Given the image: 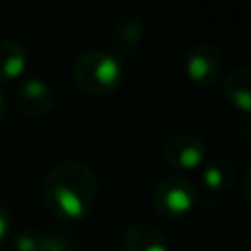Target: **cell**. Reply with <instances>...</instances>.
Here are the masks:
<instances>
[{"instance_id": "9c48e42d", "label": "cell", "mask_w": 251, "mask_h": 251, "mask_svg": "<svg viewBox=\"0 0 251 251\" xmlns=\"http://www.w3.org/2000/svg\"><path fill=\"white\" fill-rule=\"evenodd\" d=\"M224 94L231 106L247 114L251 110V71L249 67L241 65L233 69L227 78L224 80Z\"/></svg>"}, {"instance_id": "8fae6325", "label": "cell", "mask_w": 251, "mask_h": 251, "mask_svg": "<svg viewBox=\"0 0 251 251\" xmlns=\"http://www.w3.org/2000/svg\"><path fill=\"white\" fill-rule=\"evenodd\" d=\"M202 184L212 190V192H224L231 186L233 178H235V165L233 161L226 159V157H218L212 161H206L202 165V173H200Z\"/></svg>"}, {"instance_id": "7c38bea8", "label": "cell", "mask_w": 251, "mask_h": 251, "mask_svg": "<svg viewBox=\"0 0 251 251\" xmlns=\"http://www.w3.org/2000/svg\"><path fill=\"white\" fill-rule=\"evenodd\" d=\"M37 251H73V241L69 233L61 231H39Z\"/></svg>"}, {"instance_id": "277c9868", "label": "cell", "mask_w": 251, "mask_h": 251, "mask_svg": "<svg viewBox=\"0 0 251 251\" xmlns=\"http://www.w3.org/2000/svg\"><path fill=\"white\" fill-rule=\"evenodd\" d=\"M163 159L176 171H194L206 163L208 147L204 139L188 131H176L163 141Z\"/></svg>"}, {"instance_id": "52a82bcc", "label": "cell", "mask_w": 251, "mask_h": 251, "mask_svg": "<svg viewBox=\"0 0 251 251\" xmlns=\"http://www.w3.org/2000/svg\"><path fill=\"white\" fill-rule=\"evenodd\" d=\"M124 251H169L163 231L151 224H133L124 233Z\"/></svg>"}, {"instance_id": "ba28073f", "label": "cell", "mask_w": 251, "mask_h": 251, "mask_svg": "<svg viewBox=\"0 0 251 251\" xmlns=\"http://www.w3.org/2000/svg\"><path fill=\"white\" fill-rule=\"evenodd\" d=\"M27 67V49L16 39H0V82L20 78Z\"/></svg>"}, {"instance_id": "9a60e30c", "label": "cell", "mask_w": 251, "mask_h": 251, "mask_svg": "<svg viewBox=\"0 0 251 251\" xmlns=\"http://www.w3.org/2000/svg\"><path fill=\"white\" fill-rule=\"evenodd\" d=\"M4 116H6V98L0 92V120H4Z\"/></svg>"}, {"instance_id": "4fadbf2b", "label": "cell", "mask_w": 251, "mask_h": 251, "mask_svg": "<svg viewBox=\"0 0 251 251\" xmlns=\"http://www.w3.org/2000/svg\"><path fill=\"white\" fill-rule=\"evenodd\" d=\"M37 239L39 231H22L16 235L14 243L18 251H37Z\"/></svg>"}, {"instance_id": "30bf717a", "label": "cell", "mask_w": 251, "mask_h": 251, "mask_svg": "<svg viewBox=\"0 0 251 251\" xmlns=\"http://www.w3.org/2000/svg\"><path fill=\"white\" fill-rule=\"evenodd\" d=\"M143 37V22L137 16H122L114 22L110 31V41L122 53H129L137 47Z\"/></svg>"}, {"instance_id": "6da1fadb", "label": "cell", "mask_w": 251, "mask_h": 251, "mask_svg": "<svg viewBox=\"0 0 251 251\" xmlns=\"http://www.w3.org/2000/svg\"><path fill=\"white\" fill-rule=\"evenodd\" d=\"M41 198L59 220H84L98 200V178L92 167L80 159H61L43 176Z\"/></svg>"}, {"instance_id": "7a4b0ae2", "label": "cell", "mask_w": 251, "mask_h": 251, "mask_svg": "<svg viewBox=\"0 0 251 251\" xmlns=\"http://www.w3.org/2000/svg\"><path fill=\"white\" fill-rule=\"evenodd\" d=\"M73 76L82 90L102 96L114 92L120 86L124 78V67L110 51L92 49L76 57L73 65Z\"/></svg>"}, {"instance_id": "5b68a950", "label": "cell", "mask_w": 251, "mask_h": 251, "mask_svg": "<svg viewBox=\"0 0 251 251\" xmlns=\"http://www.w3.org/2000/svg\"><path fill=\"white\" fill-rule=\"evenodd\" d=\"M186 76L198 86L210 88L220 82L224 75V53L214 43H196L186 53Z\"/></svg>"}, {"instance_id": "5bb4252c", "label": "cell", "mask_w": 251, "mask_h": 251, "mask_svg": "<svg viewBox=\"0 0 251 251\" xmlns=\"http://www.w3.org/2000/svg\"><path fill=\"white\" fill-rule=\"evenodd\" d=\"M12 231V216L4 204H0V241H4Z\"/></svg>"}, {"instance_id": "8992f818", "label": "cell", "mask_w": 251, "mask_h": 251, "mask_svg": "<svg viewBox=\"0 0 251 251\" xmlns=\"http://www.w3.org/2000/svg\"><path fill=\"white\" fill-rule=\"evenodd\" d=\"M55 94L49 82L39 76L24 78L16 88V106L22 114L31 118H41L53 110Z\"/></svg>"}, {"instance_id": "3957f363", "label": "cell", "mask_w": 251, "mask_h": 251, "mask_svg": "<svg viewBox=\"0 0 251 251\" xmlns=\"http://www.w3.org/2000/svg\"><path fill=\"white\" fill-rule=\"evenodd\" d=\"M198 202V188L196 184L180 175H169L157 182L153 190V206L159 216L167 220H182L188 216Z\"/></svg>"}]
</instances>
